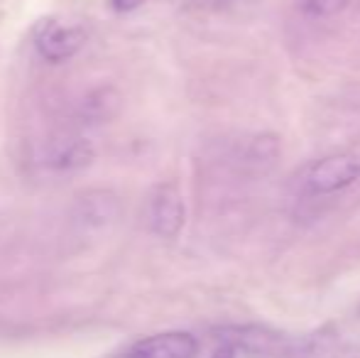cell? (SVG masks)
I'll return each instance as SVG.
<instances>
[{
    "mask_svg": "<svg viewBox=\"0 0 360 358\" xmlns=\"http://www.w3.org/2000/svg\"><path fill=\"white\" fill-rule=\"evenodd\" d=\"M199 339L189 331H162L135 341L118 358H196Z\"/></svg>",
    "mask_w": 360,
    "mask_h": 358,
    "instance_id": "5",
    "label": "cell"
},
{
    "mask_svg": "<svg viewBox=\"0 0 360 358\" xmlns=\"http://www.w3.org/2000/svg\"><path fill=\"white\" fill-rule=\"evenodd\" d=\"M216 334L218 341L255 358H328L338 341V334L331 329L287 334L265 324H231L221 326Z\"/></svg>",
    "mask_w": 360,
    "mask_h": 358,
    "instance_id": "1",
    "label": "cell"
},
{
    "mask_svg": "<svg viewBox=\"0 0 360 358\" xmlns=\"http://www.w3.org/2000/svg\"><path fill=\"white\" fill-rule=\"evenodd\" d=\"M147 0H110V8L115 10V13H133V10L143 8Z\"/></svg>",
    "mask_w": 360,
    "mask_h": 358,
    "instance_id": "9",
    "label": "cell"
},
{
    "mask_svg": "<svg viewBox=\"0 0 360 358\" xmlns=\"http://www.w3.org/2000/svg\"><path fill=\"white\" fill-rule=\"evenodd\" d=\"M47 160H49V167L59 170V172L81 170L86 165H91L94 148L84 138H62V140H54V145L49 148Z\"/></svg>",
    "mask_w": 360,
    "mask_h": 358,
    "instance_id": "7",
    "label": "cell"
},
{
    "mask_svg": "<svg viewBox=\"0 0 360 358\" xmlns=\"http://www.w3.org/2000/svg\"><path fill=\"white\" fill-rule=\"evenodd\" d=\"M360 179V158L351 153H336L321 158L309 167L304 186L311 196H328L348 189Z\"/></svg>",
    "mask_w": 360,
    "mask_h": 358,
    "instance_id": "2",
    "label": "cell"
},
{
    "mask_svg": "<svg viewBox=\"0 0 360 358\" xmlns=\"http://www.w3.org/2000/svg\"><path fill=\"white\" fill-rule=\"evenodd\" d=\"M120 216V201L113 191L96 189L79 196L74 209V219L84 226H105Z\"/></svg>",
    "mask_w": 360,
    "mask_h": 358,
    "instance_id": "6",
    "label": "cell"
},
{
    "mask_svg": "<svg viewBox=\"0 0 360 358\" xmlns=\"http://www.w3.org/2000/svg\"><path fill=\"white\" fill-rule=\"evenodd\" d=\"M351 0H304V10L314 18H331L348 8Z\"/></svg>",
    "mask_w": 360,
    "mask_h": 358,
    "instance_id": "8",
    "label": "cell"
},
{
    "mask_svg": "<svg viewBox=\"0 0 360 358\" xmlns=\"http://www.w3.org/2000/svg\"><path fill=\"white\" fill-rule=\"evenodd\" d=\"M86 39L89 34L81 25H67L62 20H42L34 32V47L42 59L59 64L64 59H72L86 44Z\"/></svg>",
    "mask_w": 360,
    "mask_h": 358,
    "instance_id": "3",
    "label": "cell"
},
{
    "mask_svg": "<svg viewBox=\"0 0 360 358\" xmlns=\"http://www.w3.org/2000/svg\"><path fill=\"white\" fill-rule=\"evenodd\" d=\"M236 356H238V349H236V346L223 344V341H221V344H218V349L214 351V356H211V358H236Z\"/></svg>",
    "mask_w": 360,
    "mask_h": 358,
    "instance_id": "10",
    "label": "cell"
},
{
    "mask_svg": "<svg viewBox=\"0 0 360 358\" xmlns=\"http://www.w3.org/2000/svg\"><path fill=\"white\" fill-rule=\"evenodd\" d=\"M147 219H150V229L160 238H176L184 229L186 209H184V196L174 184H160L155 186L147 204Z\"/></svg>",
    "mask_w": 360,
    "mask_h": 358,
    "instance_id": "4",
    "label": "cell"
}]
</instances>
